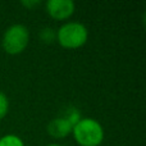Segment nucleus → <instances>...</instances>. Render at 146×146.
<instances>
[{
  "label": "nucleus",
  "instance_id": "3",
  "mask_svg": "<svg viewBox=\"0 0 146 146\" xmlns=\"http://www.w3.org/2000/svg\"><path fill=\"white\" fill-rule=\"evenodd\" d=\"M30 32L28 28L23 25H13L7 28L3 35L1 46L5 53L9 55H18L28 45Z\"/></svg>",
  "mask_w": 146,
  "mask_h": 146
},
{
  "label": "nucleus",
  "instance_id": "8",
  "mask_svg": "<svg viewBox=\"0 0 146 146\" xmlns=\"http://www.w3.org/2000/svg\"><path fill=\"white\" fill-rule=\"evenodd\" d=\"M40 37L42 41L45 42H51V41L55 38V32H54L51 28H44L40 32Z\"/></svg>",
  "mask_w": 146,
  "mask_h": 146
},
{
  "label": "nucleus",
  "instance_id": "9",
  "mask_svg": "<svg viewBox=\"0 0 146 146\" xmlns=\"http://www.w3.org/2000/svg\"><path fill=\"white\" fill-rule=\"evenodd\" d=\"M41 4L40 0H25V1H22V5L26 8H28V9H32V8H36L38 7V5Z\"/></svg>",
  "mask_w": 146,
  "mask_h": 146
},
{
  "label": "nucleus",
  "instance_id": "2",
  "mask_svg": "<svg viewBox=\"0 0 146 146\" xmlns=\"http://www.w3.org/2000/svg\"><path fill=\"white\" fill-rule=\"evenodd\" d=\"M56 41L64 49H78L87 42L88 31L80 22H67L55 33Z\"/></svg>",
  "mask_w": 146,
  "mask_h": 146
},
{
  "label": "nucleus",
  "instance_id": "4",
  "mask_svg": "<svg viewBox=\"0 0 146 146\" xmlns=\"http://www.w3.org/2000/svg\"><path fill=\"white\" fill-rule=\"evenodd\" d=\"M81 117V113L77 109H72L66 117H58L53 121L49 122L48 124V132L54 139H64L69 136L73 131V127L77 123Z\"/></svg>",
  "mask_w": 146,
  "mask_h": 146
},
{
  "label": "nucleus",
  "instance_id": "6",
  "mask_svg": "<svg viewBox=\"0 0 146 146\" xmlns=\"http://www.w3.org/2000/svg\"><path fill=\"white\" fill-rule=\"evenodd\" d=\"M0 146H25V142L19 136L9 133L0 137Z\"/></svg>",
  "mask_w": 146,
  "mask_h": 146
},
{
  "label": "nucleus",
  "instance_id": "10",
  "mask_svg": "<svg viewBox=\"0 0 146 146\" xmlns=\"http://www.w3.org/2000/svg\"><path fill=\"white\" fill-rule=\"evenodd\" d=\"M46 146H62V145H56V144H50V145H46Z\"/></svg>",
  "mask_w": 146,
  "mask_h": 146
},
{
  "label": "nucleus",
  "instance_id": "7",
  "mask_svg": "<svg viewBox=\"0 0 146 146\" xmlns=\"http://www.w3.org/2000/svg\"><path fill=\"white\" fill-rule=\"evenodd\" d=\"M9 111V99L3 91H0V119H3Z\"/></svg>",
  "mask_w": 146,
  "mask_h": 146
},
{
  "label": "nucleus",
  "instance_id": "1",
  "mask_svg": "<svg viewBox=\"0 0 146 146\" xmlns=\"http://www.w3.org/2000/svg\"><path fill=\"white\" fill-rule=\"evenodd\" d=\"M72 135L80 146H99L104 140V128L94 118H81L73 127Z\"/></svg>",
  "mask_w": 146,
  "mask_h": 146
},
{
  "label": "nucleus",
  "instance_id": "5",
  "mask_svg": "<svg viewBox=\"0 0 146 146\" xmlns=\"http://www.w3.org/2000/svg\"><path fill=\"white\" fill-rule=\"evenodd\" d=\"M76 4L72 0H49L46 3V12L53 19L64 21L73 15Z\"/></svg>",
  "mask_w": 146,
  "mask_h": 146
}]
</instances>
